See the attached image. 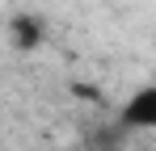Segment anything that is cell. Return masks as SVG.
<instances>
[{
  "instance_id": "1",
  "label": "cell",
  "mask_w": 156,
  "mask_h": 151,
  "mask_svg": "<svg viewBox=\"0 0 156 151\" xmlns=\"http://www.w3.org/2000/svg\"><path fill=\"white\" fill-rule=\"evenodd\" d=\"M118 130H156V80L152 84H139L122 105H118Z\"/></svg>"
},
{
  "instance_id": "2",
  "label": "cell",
  "mask_w": 156,
  "mask_h": 151,
  "mask_svg": "<svg viewBox=\"0 0 156 151\" xmlns=\"http://www.w3.org/2000/svg\"><path fill=\"white\" fill-rule=\"evenodd\" d=\"M13 42L34 50L42 42V21H38V17H13Z\"/></svg>"
}]
</instances>
